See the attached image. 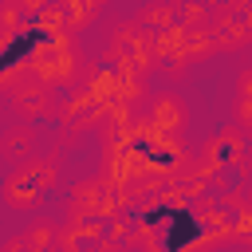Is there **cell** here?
<instances>
[{
	"instance_id": "11",
	"label": "cell",
	"mask_w": 252,
	"mask_h": 252,
	"mask_svg": "<svg viewBox=\"0 0 252 252\" xmlns=\"http://www.w3.org/2000/svg\"><path fill=\"white\" fill-rule=\"evenodd\" d=\"M32 150H35V130L32 126H12L4 138H0V158H8V161H28L32 158Z\"/></svg>"
},
{
	"instance_id": "12",
	"label": "cell",
	"mask_w": 252,
	"mask_h": 252,
	"mask_svg": "<svg viewBox=\"0 0 252 252\" xmlns=\"http://www.w3.org/2000/svg\"><path fill=\"white\" fill-rule=\"evenodd\" d=\"M32 24H35V28H39L47 39H51V35H71V32H75V28H71V16H67V8H63V0L47 4V8H43L35 20H32Z\"/></svg>"
},
{
	"instance_id": "7",
	"label": "cell",
	"mask_w": 252,
	"mask_h": 252,
	"mask_svg": "<svg viewBox=\"0 0 252 252\" xmlns=\"http://www.w3.org/2000/svg\"><path fill=\"white\" fill-rule=\"evenodd\" d=\"M201 161L213 165V169H220V173H224L228 165H240V161H244V134H240L236 126L213 134V138L205 142V150H201Z\"/></svg>"
},
{
	"instance_id": "3",
	"label": "cell",
	"mask_w": 252,
	"mask_h": 252,
	"mask_svg": "<svg viewBox=\"0 0 252 252\" xmlns=\"http://www.w3.org/2000/svg\"><path fill=\"white\" fill-rule=\"evenodd\" d=\"M4 87H8V94H12V106H16V114H20L24 122H32V118H43V114H55V87L39 83V79L28 71V63H24L20 71H12Z\"/></svg>"
},
{
	"instance_id": "16",
	"label": "cell",
	"mask_w": 252,
	"mask_h": 252,
	"mask_svg": "<svg viewBox=\"0 0 252 252\" xmlns=\"http://www.w3.org/2000/svg\"><path fill=\"white\" fill-rule=\"evenodd\" d=\"M24 240H28L32 248H43V252H55V240H59V224H55V220H47V217H39V220H32V224H28V232H24Z\"/></svg>"
},
{
	"instance_id": "20",
	"label": "cell",
	"mask_w": 252,
	"mask_h": 252,
	"mask_svg": "<svg viewBox=\"0 0 252 252\" xmlns=\"http://www.w3.org/2000/svg\"><path fill=\"white\" fill-rule=\"evenodd\" d=\"M236 98H248L252 102V63L240 67V75H236Z\"/></svg>"
},
{
	"instance_id": "15",
	"label": "cell",
	"mask_w": 252,
	"mask_h": 252,
	"mask_svg": "<svg viewBox=\"0 0 252 252\" xmlns=\"http://www.w3.org/2000/svg\"><path fill=\"white\" fill-rule=\"evenodd\" d=\"M181 32V28H177ZM217 47H213V35H209V28L205 32H181V63H197V59H205V55H213Z\"/></svg>"
},
{
	"instance_id": "6",
	"label": "cell",
	"mask_w": 252,
	"mask_h": 252,
	"mask_svg": "<svg viewBox=\"0 0 252 252\" xmlns=\"http://www.w3.org/2000/svg\"><path fill=\"white\" fill-rule=\"evenodd\" d=\"M55 118H59L63 126H71V130H91V126H98V122L106 118V106H102L91 91H75L63 106H55Z\"/></svg>"
},
{
	"instance_id": "14",
	"label": "cell",
	"mask_w": 252,
	"mask_h": 252,
	"mask_svg": "<svg viewBox=\"0 0 252 252\" xmlns=\"http://www.w3.org/2000/svg\"><path fill=\"white\" fill-rule=\"evenodd\" d=\"M16 169H20L24 177H32L43 193L55 189V181H59V165H55V158H28V161H20Z\"/></svg>"
},
{
	"instance_id": "19",
	"label": "cell",
	"mask_w": 252,
	"mask_h": 252,
	"mask_svg": "<svg viewBox=\"0 0 252 252\" xmlns=\"http://www.w3.org/2000/svg\"><path fill=\"white\" fill-rule=\"evenodd\" d=\"M236 130H240V134L252 130V102H248V98H236Z\"/></svg>"
},
{
	"instance_id": "8",
	"label": "cell",
	"mask_w": 252,
	"mask_h": 252,
	"mask_svg": "<svg viewBox=\"0 0 252 252\" xmlns=\"http://www.w3.org/2000/svg\"><path fill=\"white\" fill-rule=\"evenodd\" d=\"M43 197H47V193H43L32 177H24L20 169H12V177L0 185V201H4L8 209H16V213H32V209H39Z\"/></svg>"
},
{
	"instance_id": "2",
	"label": "cell",
	"mask_w": 252,
	"mask_h": 252,
	"mask_svg": "<svg viewBox=\"0 0 252 252\" xmlns=\"http://www.w3.org/2000/svg\"><path fill=\"white\" fill-rule=\"evenodd\" d=\"M28 71H32L39 83H47V87H67V83H75L79 71H83L79 43H75L71 35H51V39H43V43L32 51Z\"/></svg>"
},
{
	"instance_id": "4",
	"label": "cell",
	"mask_w": 252,
	"mask_h": 252,
	"mask_svg": "<svg viewBox=\"0 0 252 252\" xmlns=\"http://www.w3.org/2000/svg\"><path fill=\"white\" fill-rule=\"evenodd\" d=\"M122 205L118 197V185L110 177H87L71 189V217H94V220H106L114 217Z\"/></svg>"
},
{
	"instance_id": "23",
	"label": "cell",
	"mask_w": 252,
	"mask_h": 252,
	"mask_svg": "<svg viewBox=\"0 0 252 252\" xmlns=\"http://www.w3.org/2000/svg\"><path fill=\"white\" fill-rule=\"evenodd\" d=\"M240 205H244V213H252V181L244 185V193H240Z\"/></svg>"
},
{
	"instance_id": "13",
	"label": "cell",
	"mask_w": 252,
	"mask_h": 252,
	"mask_svg": "<svg viewBox=\"0 0 252 252\" xmlns=\"http://www.w3.org/2000/svg\"><path fill=\"white\" fill-rule=\"evenodd\" d=\"M213 24V8L201 0H177V28L181 32H205Z\"/></svg>"
},
{
	"instance_id": "25",
	"label": "cell",
	"mask_w": 252,
	"mask_h": 252,
	"mask_svg": "<svg viewBox=\"0 0 252 252\" xmlns=\"http://www.w3.org/2000/svg\"><path fill=\"white\" fill-rule=\"evenodd\" d=\"M201 4H209V8H217V4H220V0H201Z\"/></svg>"
},
{
	"instance_id": "18",
	"label": "cell",
	"mask_w": 252,
	"mask_h": 252,
	"mask_svg": "<svg viewBox=\"0 0 252 252\" xmlns=\"http://www.w3.org/2000/svg\"><path fill=\"white\" fill-rule=\"evenodd\" d=\"M209 35H213V47H217V51H240V47H244V32H236V28L209 24Z\"/></svg>"
},
{
	"instance_id": "9",
	"label": "cell",
	"mask_w": 252,
	"mask_h": 252,
	"mask_svg": "<svg viewBox=\"0 0 252 252\" xmlns=\"http://www.w3.org/2000/svg\"><path fill=\"white\" fill-rule=\"evenodd\" d=\"M146 122L158 130V134H177L185 126V106L173 98V94H158L146 110Z\"/></svg>"
},
{
	"instance_id": "10",
	"label": "cell",
	"mask_w": 252,
	"mask_h": 252,
	"mask_svg": "<svg viewBox=\"0 0 252 252\" xmlns=\"http://www.w3.org/2000/svg\"><path fill=\"white\" fill-rule=\"evenodd\" d=\"M138 24H142L154 39L165 35V32H177V0H158V4L142 8V12H138Z\"/></svg>"
},
{
	"instance_id": "5",
	"label": "cell",
	"mask_w": 252,
	"mask_h": 252,
	"mask_svg": "<svg viewBox=\"0 0 252 252\" xmlns=\"http://www.w3.org/2000/svg\"><path fill=\"white\" fill-rule=\"evenodd\" d=\"M106 220H94V217H71L63 228H59V240L55 248L59 252H98L106 244Z\"/></svg>"
},
{
	"instance_id": "22",
	"label": "cell",
	"mask_w": 252,
	"mask_h": 252,
	"mask_svg": "<svg viewBox=\"0 0 252 252\" xmlns=\"http://www.w3.org/2000/svg\"><path fill=\"white\" fill-rule=\"evenodd\" d=\"M4 252H43V248H32L24 236H16V240H8V244H4Z\"/></svg>"
},
{
	"instance_id": "24",
	"label": "cell",
	"mask_w": 252,
	"mask_h": 252,
	"mask_svg": "<svg viewBox=\"0 0 252 252\" xmlns=\"http://www.w3.org/2000/svg\"><path fill=\"white\" fill-rule=\"evenodd\" d=\"M244 43H252V24H248V32H244Z\"/></svg>"
},
{
	"instance_id": "1",
	"label": "cell",
	"mask_w": 252,
	"mask_h": 252,
	"mask_svg": "<svg viewBox=\"0 0 252 252\" xmlns=\"http://www.w3.org/2000/svg\"><path fill=\"white\" fill-rule=\"evenodd\" d=\"M106 63H110V71H118L126 79H142L154 63H161L158 59V39L138 20L118 24L114 35H110V43H106Z\"/></svg>"
},
{
	"instance_id": "21",
	"label": "cell",
	"mask_w": 252,
	"mask_h": 252,
	"mask_svg": "<svg viewBox=\"0 0 252 252\" xmlns=\"http://www.w3.org/2000/svg\"><path fill=\"white\" fill-rule=\"evenodd\" d=\"M12 4H16V8H24V12H28L32 20H35V16H39V12L47 8V4H55V0H12Z\"/></svg>"
},
{
	"instance_id": "17",
	"label": "cell",
	"mask_w": 252,
	"mask_h": 252,
	"mask_svg": "<svg viewBox=\"0 0 252 252\" xmlns=\"http://www.w3.org/2000/svg\"><path fill=\"white\" fill-rule=\"evenodd\" d=\"M32 28V16L24 12V8H16L12 0H0V32L4 35H20V32H28Z\"/></svg>"
}]
</instances>
